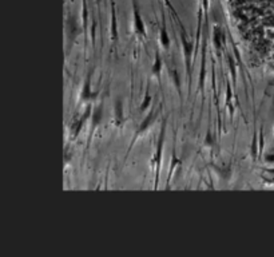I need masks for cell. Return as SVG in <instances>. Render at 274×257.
<instances>
[{"mask_svg": "<svg viewBox=\"0 0 274 257\" xmlns=\"http://www.w3.org/2000/svg\"><path fill=\"white\" fill-rule=\"evenodd\" d=\"M269 1V7H270V11L269 12L273 15V22H272V24L274 26V0H267Z\"/></svg>", "mask_w": 274, "mask_h": 257, "instance_id": "obj_3", "label": "cell"}, {"mask_svg": "<svg viewBox=\"0 0 274 257\" xmlns=\"http://www.w3.org/2000/svg\"><path fill=\"white\" fill-rule=\"evenodd\" d=\"M160 67H162V60H160L159 55H157V58H155V63H154V66H152V74H155V75L159 74Z\"/></svg>", "mask_w": 274, "mask_h": 257, "instance_id": "obj_1", "label": "cell"}, {"mask_svg": "<svg viewBox=\"0 0 274 257\" xmlns=\"http://www.w3.org/2000/svg\"><path fill=\"white\" fill-rule=\"evenodd\" d=\"M150 102H151V97H150L149 94H146V97H145V101H143V103H142V106H140V110H146L147 109V104H150Z\"/></svg>", "mask_w": 274, "mask_h": 257, "instance_id": "obj_2", "label": "cell"}]
</instances>
